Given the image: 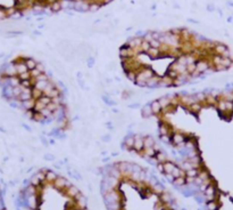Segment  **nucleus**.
<instances>
[{"label":"nucleus","instance_id":"obj_3","mask_svg":"<svg viewBox=\"0 0 233 210\" xmlns=\"http://www.w3.org/2000/svg\"><path fill=\"white\" fill-rule=\"evenodd\" d=\"M212 67V63L210 61H207L205 58H200L198 59L196 63V71L199 72L200 74H204L206 71H208Z\"/></svg>","mask_w":233,"mask_h":210},{"label":"nucleus","instance_id":"obj_12","mask_svg":"<svg viewBox=\"0 0 233 210\" xmlns=\"http://www.w3.org/2000/svg\"><path fill=\"white\" fill-rule=\"evenodd\" d=\"M175 166H176V163L174 162V161H171V160H167V161H165V162L163 163V168H164V174H172L173 169L175 168ZM164 174H163V175H164Z\"/></svg>","mask_w":233,"mask_h":210},{"label":"nucleus","instance_id":"obj_18","mask_svg":"<svg viewBox=\"0 0 233 210\" xmlns=\"http://www.w3.org/2000/svg\"><path fill=\"white\" fill-rule=\"evenodd\" d=\"M143 143H144V149H151V147H154V145L156 144V141H155V138H154L152 136L147 135V136H144V138H143Z\"/></svg>","mask_w":233,"mask_h":210},{"label":"nucleus","instance_id":"obj_7","mask_svg":"<svg viewBox=\"0 0 233 210\" xmlns=\"http://www.w3.org/2000/svg\"><path fill=\"white\" fill-rule=\"evenodd\" d=\"M173 86V79H171L168 76L164 74L160 78V81L158 84V88H168Z\"/></svg>","mask_w":233,"mask_h":210},{"label":"nucleus","instance_id":"obj_22","mask_svg":"<svg viewBox=\"0 0 233 210\" xmlns=\"http://www.w3.org/2000/svg\"><path fill=\"white\" fill-rule=\"evenodd\" d=\"M25 63H26V66H28V70H34L39 62L32 57H25Z\"/></svg>","mask_w":233,"mask_h":210},{"label":"nucleus","instance_id":"obj_24","mask_svg":"<svg viewBox=\"0 0 233 210\" xmlns=\"http://www.w3.org/2000/svg\"><path fill=\"white\" fill-rule=\"evenodd\" d=\"M199 172H200V169H190L186 171V176L189 178H196L199 176Z\"/></svg>","mask_w":233,"mask_h":210},{"label":"nucleus","instance_id":"obj_9","mask_svg":"<svg viewBox=\"0 0 233 210\" xmlns=\"http://www.w3.org/2000/svg\"><path fill=\"white\" fill-rule=\"evenodd\" d=\"M160 78L161 76H158L157 73L152 78H150L149 80L147 81V88H151V89H155V88H158V84L160 81Z\"/></svg>","mask_w":233,"mask_h":210},{"label":"nucleus","instance_id":"obj_17","mask_svg":"<svg viewBox=\"0 0 233 210\" xmlns=\"http://www.w3.org/2000/svg\"><path fill=\"white\" fill-rule=\"evenodd\" d=\"M155 159H156V161L158 163H164L165 161H167L168 158H167V153L165 152L164 150H161V151H159V152L156 153V155H155Z\"/></svg>","mask_w":233,"mask_h":210},{"label":"nucleus","instance_id":"obj_14","mask_svg":"<svg viewBox=\"0 0 233 210\" xmlns=\"http://www.w3.org/2000/svg\"><path fill=\"white\" fill-rule=\"evenodd\" d=\"M141 114L143 118H146V119H148V118H151L154 113H152V110H151V105L150 104H146L142 106V109H141Z\"/></svg>","mask_w":233,"mask_h":210},{"label":"nucleus","instance_id":"obj_10","mask_svg":"<svg viewBox=\"0 0 233 210\" xmlns=\"http://www.w3.org/2000/svg\"><path fill=\"white\" fill-rule=\"evenodd\" d=\"M146 55H147L150 59H157V58H159L161 56V51H160V49L150 47L149 50L146 53Z\"/></svg>","mask_w":233,"mask_h":210},{"label":"nucleus","instance_id":"obj_42","mask_svg":"<svg viewBox=\"0 0 233 210\" xmlns=\"http://www.w3.org/2000/svg\"><path fill=\"white\" fill-rule=\"evenodd\" d=\"M139 106H140V103H133V104L129 105V107H130V109H138Z\"/></svg>","mask_w":233,"mask_h":210},{"label":"nucleus","instance_id":"obj_26","mask_svg":"<svg viewBox=\"0 0 233 210\" xmlns=\"http://www.w3.org/2000/svg\"><path fill=\"white\" fill-rule=\"evenodd\" d=\"M62 8H63V7H62V4H60V1H59V0H56L55 2H52V4L50 5V9L52 10V11H55V13L59 11Z\"/></svg>","mask_w":233,"mask_h":210},{"label":"nucleus","instance_id":"obj_38","mask_svg":"<svg viewBox=\"0 0 233 210\" xmlns=\"http://www.w3.org/2000/svg\"><path fill=\"white\" fill-rule=\"evenodd\" d=\"M99 8H100L99 4H90V10L91 11H96V10H98Z\"/></svg>","mask_w":233,"mask_h":210},{"label":"nucleus","instance_id":"obj_28","mask_svg":"<svg viewBox=\"0 0 233 210\" xmlns=\"http://www.w3.org/2000/svg\"><path fill=\"white\" fill-rule=\"evenodd\" d=\"M159 138L165 145H172V139L169 135H159Z\"/></svg>","mask_w":233,"mask_h":210},{"label":"nucleus","instance_id":"obj_2","mask_svg":"<svg viewBox=\"0 0 233 210\" xmlns=\"http://www.w3.org/2000/svg\"><path fill=\"white\" fill-rule=\"evenodd\" d=\"M142 41H143V38H141V37H133V38L129 39L127 41H126V46L127 47H130L131 49H133V50H135L138 54H141V50H140V47H141V44H142Z\"/></svg>","mask_w":233,"mask_h":210},{"label":"nucleus","instance_id":"obj_4","mask_svg":"<svg viewBox=\"0 0 233 210\" xmlns=\"http://www.w3.org/2000/svg\"><path fill=\"white\" fill-rule=\"evenodd\" d=\"M143 136L141 135H134V146L133 150L137 153H142V151L144 150V143H143Z\"/></svg>","mask_w":233,"mask_h":210},{"label":"nucleus","instance_id":"obj_30","mask_svg":"<svg viewBox=\"0 0 233 210\" xmlns=\"http://www.w3.org/2000/svg\"><path fill=\"white\" fill-rule=\"evenodd\" d=\"M150 46L152 48H157V49H160L161 46H163V44L159 41V40H156V39H152L151 41H150Z\"/></svg>","mask_w":233,"mask_h":210},{"label":"nucleus","instance_id":"obj_5","mask_svg":"<svg viewBox=\"0 0 233 210\" xmlns=\"http://www.w3.org/2000/svg\"><path fill=\"white\" fill-rule=\"evenodd\" d=\"M169 70H174L175 72H177L178 74H186L188 73V70H186V65H183V64H180L178 62L176 61H174L169 67H168Z\"/></svg>","mask_w":233,"mask_h":210},{"label":"nucleus","instance_id":"obj_8","mask_svg":"<svg viewBox=\"0 0 233 210\" xmlns=\"http://www.w3.org/2000/svg\"><path fill=\"white\" fill-rule=\"evenodd\" d=\"M184 147H186L188 151H190V150H198L197 139L195 137H188L186 141V144H184Z\"/></svg>","mask_w":233,"mask_h":210},{"label":"nucleus","instance_id":"obj_20","mask_svg":"<svg viewBox=\"0 0 233 210\" xmlns=\"http://www.w3.org/2000/svg\"><path fill=\"white\" fill-rule=\"evenodd\" d=\"M189 111L192 113V114H198L200 111H201V109H203V104L201 103H193V104H191L189 107Z\"/></svg>","mask_w":233,"mask_h":210},{"label":"nucleus","instance_id":"obj_45","mask_svg":"<svg viewBox=\"0 0 233 210\" xmlns=\"http://www.w3.org/2000/svg\"><path fill=\"white\" fill-rule=\"evenodd\" d=\"M107 128H109V129H113V128H114L112 122H107Z\"/></svg>","mask_w":233,"mask_h":210},{"label":"nucleus","instance_id":"obj_37","mask_svg":"<svg viewBox=\"0 0 233 210\" xmlns=\"http://www.w3.org/2000/svg\"><path fill=\"white\" fill-rule=\"evenodd\" d=\"M45 159L47 161H54L55 160V155L51 154V153H47V154H45Z\"/></svg>","mask_w":233,"mask_h":210},{"label":"nucleus","instance_id":"obj_32","mask_svg":"<svg viewBox=\"0 0 233 210\" xmlns=\"http://www.w3.org/2000/svg\"><path fill=\"white\" fill-rule=\"evenodd\" d=\"M166 76H168L171 79H173V80H174V79H176L177 76H178V73L175 72L174 70H169V69H168L167 71H166Z\"/></svg>","mask_w":233,"mask_h":210},{"label":"nucleus","instance_id":"obj_35","mask_svg":"<svg viewBox=\"0 0 233 210\" xmlns=\"http://www.w3.org/2000/svg\"><path fill=\"white\" fill-rule=\"evenodd\" d=\"M40 113H41V114L43 115V116H45L46 119H48V118H49L50 115L52 114V113H51V112H50V111H49V110H48L47 107H46V109H43V110H42V111H41Z\"/></svg>","mask_w":233,"mask_h":210},{"label":"nucleus","instance_id":"obj_11","mask_svg":"<svg viewBox=\"0 0 233 210\" xmlns=\"http://www.w3.org/2000/svg\"><path fill=\"white\" fill-rule=\"evenodd\" d=\"M134 135L135 134L130 133V135L125 136V138H124V145H125V147L127 150H133V146H134Z\"/></svg>","mask_w":233,"mask_h":210},{"label":"nucleus","instance_id":"obj_41","mask_svg":"<svg viewBox=\"0 0 233 210\" xmlns=\"http://www.w3.org/2000/svg\"><path fill=\"white\" fill-rule=\"evenodd\" d=\"M154 150H155L156 152H159V151H161L163 149L160 147V145H159L158 143H156V144H155V145H154Z\"/></svg>","mask_w":233,"mask_h":210},{"label":"nucleus","instance_id":"obj_25","mask_svg":"<svg viewBox=\"0 0 233 210\" xmlns=\"http://www.w3.org/2000/svg\"><path fill=\"white\" fill-rule=\"evenodd\" d=\"M45 95L43 94V91H41V90H39V89H37V88H32V98L33 99H35V101H38L40 97H42V96Z\"/></svg>","mask_w":233,"mask_h":210},{"label":"nucleus","instance_id":"obj_33","mask_svg":"<svg viewBox=\"0 0 233 210\" xmlns=\"http://www.w3.org/2000/svg\"><path fill=\"white\" fill-rule=\"evenodd\" d=\"M69 147H71L72 152L74 153V154H76V153H77V144H76V142H74V141H71Z\"/></svg>","mask_w":233,"mask_h":210},{"label":"nucleus","instance_id":"obj_43","mask_svg":"<svg viewBox=\"0 0 233 210\" xmlns=\"http://www.w3.org/2000/svg\"><path fill=\"white\" fill-rule=\"evenodd\" d=\"M49 143L51 144V145H54V144L56 143V139H55V138H50V139H49Z\"/></svg>","mask_w":233,"mask_h":210},{"label":"nucleus","instance_id":"obj_40","mask_svg":"<svg viewBox=\"0 0 233 210\" xmlns=\"http://www.w3.org/2000/svg\"><path fill=\"white\" fill-rule=\"evenodd\" d=\"M0 210H5L4 201H2V198H1V189H0Z\"/></svg>","mask_w":233,"mask_h":210},{"label":"nucleus","instance_id":"obj_1","mask_svg":"<svg viewBox=\"0 0 233 210\" xmlns=\"http://www.w3.org/2000/svg\"><path fill=\"white\" fill-rule=\"evenodd\" d=\"M188 138V136H186L184 134L182 133H172L171 135V139H172V145H174L175 147H183L184 144H186V141Z\"/></svg>","mask_w":233,"mask_h":210},{"label":"nucleus","instance_id":"obj_36","mask_svg":"<svg viewBox=\"0 0 233 210\" xmlns=\"http://www.w3.org/2000/svg\"><path fill=\"white\" fill-rule=\"evenodd\" d=\"M37 69L39 70V71H41L42 73H45V72H47L46 71V66H45V64L42 63V62H39L37 65Z\"/></svg>","mask_w":233,"mask_h":210},{"label":"nucleus","instance_id":"obj_23","mask_svg":"<svg viewBox=\"0 0 233 210\" xmlns=\"http://www.w3.org/2000/svg\"><path fill=\"white\" fill-rule=\"evenodd\" d=\"M48 84H49V80H48V81H37V80H35L34 88H37V89L41 90V91H45V89L47 88Z\"/></svg>","mask_w":233,"mask_h":210},{"label":"nucleus","instance_id":"obj_21","mask_svg":"<svg viewBox=\"0 0 233 210\" xmlns=\"http://www.w3.org/2000/svg\"><path fill=\"white\" fill-rule=\"evenodd\" d=\"M57 177H58V175H57L56 172L54 171V170H50V169H47L46 171V181L48 183H52V181L56 179Z\"/></svg>","mask_w":233,"mask_h":210},{"label":"nucleus","instance_id":"obj_19","mask_svg":"<svg viewBox=\"0 0 233 210\" xmlns=\"http://www.w3.org/2000/svg\"><path fill=\"white\" fill-rule=\"evenodd\" d=\"M159 135H169L171 136V130H172V127L171 126H167L166 124H159Z\"/></svg>","mask_w":233,"mask_h":210},{"label":"nucleus","instance_id":"obj_39","mask_svg":"<svg viewBox=\"0 0 233 210\" xmlns=\"http://www.w3.org/2000/svg\"><path fill=\"white\" fill-rule=\"evenodd\" d=\"M101 139H103V143H109L110 142V139H112V137H110V135H105V136H103L101 137Z\"/></svg>","mask_w":233,"mask_h":210},{"label":"nucleus","instance_id":"obj_46","mask_svg":"<svg viewBox=\"0 0 233 210\" xmlns=\"http://www.w3.org/2000/svg\"><path fill=\"white\" fill-rule=\"evenodd\" d=\"M106 84H112V80H110V78H106Z\"/></svg>","mask_w":233,"mask_h":210},{"label":"nucleus","instance_id":"obj_47","mask_svg":"<svg viewBox=\"0 0 233 210\" xmlns=\"http://www.w3.org/2000/svg\"><path fill=\"white\" fill-rule=\"evenodd\" d=\"M115 79H116V81H118V82H120V81H121V78H118V76H116V78H115Z\"/></svg>","mask_w":233,"mask_h":210},{"label":"nucleus","instance_id":"obj_31","mask_svg":"<svg viewBox=\"0 0 233 210\" xmlns=\"http://www.w3.org/2000/svg\"><path fill=\"white\" fill-rule=\"evenodd\" d=\"M58 107H59V105L55 104L54 102H51L50 104L47 105V109H48V110H49V111H50L51 113H55L57 110H58Z\"/></svg>","mask_w":233,"mask_h":210},{"label":"nucleus","instance_id":"obj_29","mask_svg":"<svg viewBox=\"0 0 233 210\" xmlns=\"http://www.w3.org/2000/svg\"><path fill=\"white\" fill-rule=\"evenodd\" d=\"M137 72L135 71H127V72H125V76H126V78L130 80V81H135V79H137Z\"/></svg>","mask_w":233,"mask_h":210},{"label":"nucleus","instance_id":"obj_27","mask_svg":"<svg viewBox=\"0 0 233 210\" xmlns=\"http://www.w3.org/2000/svg\"><path fill=\"white\" fill-rule=\"evenodd\" d=\"M150 47H151V46H150L149 41H146V40H143V41H142V44H141L140 50H141V53H144V54H146V53H147V51H148V50L150 49Z\"/></svg>","mask_w":233,"mask_h":210},{"label":"nucleus","instance_id":"obj_13","mask_svg":"<svg viewBox=\"0 0 233 210\" xmlns=\"http://www.w3.org/2000/svg\"><path fill=\"white\" fill-rule=\"evenodd\" d=\"M173 177H174V179H176V178H180V177H186V170H183L180 166H175V168L173 169V171L171 174Z\"/></svg>","mask_w":233,"mask_h":210},{"label":"nucleus","instance_id":"obj_15","mask_svg":"<svg viewBox=\"0 0 233 210\" xmlns=\"http://www.w3.org/2000/svg\"><path fill=\"white\" fill-rule=\"evenodd\" d=\"M150 105H151V110H152V113H154V115H159L160 113H161V106H160V104H159L158 99H154L151 103H150Z\"/></svg>","mask_w":233,"mask_h":210},{"label":"nucleus","instance_id":"obj_16","mask_svg":"<svg viewBox=\"0 0 233 210\" xmlns=\"http://www.w3.org/2000/svg\"><path fill=\"white\" fill-rule=\"evenodd\" d=\"M158 102L161 106V109H166L168 106H171L172 99H171V96H160L158 98Z\"/></svg>","mask_w":233,"mask_h":210},{"label":"nucleus","instance_id":"obj_34","mask_svg":"<svg viewBox=\"0 0 233 210\" xmlns=\"http://www.w3.org/2000/svg\"><path fill=\"white\" fill-rule=\"evenodd\" d=\"M86 65H88V67H90V69H92L93 65H94V58L93 57H88L86 58Z\"/></svg>","mask_w":233,"mask_h":210},{"label":"nucleus","instance_id":"obj_6","mask_svg":"<svg viewBox=\"0 0 233 210\" xmlns=\"http://www.w3.org/2000/svg\"><path fill=\"white\" fill-rule=\"evenodd\" d=\"M74 9L77 11H88V10H90V4L86 1H83V0L75 1Z\"/></svg>","mask_w":233,"mask_h":210},{"label":"nucleus","instance_id":"obj_44","mask_svg":"<svg viewBox=\"0 0 233 210\" xmlns=\"http://www.w3.org/2000/svg\"><path fill=\"white\" fill-rule=\"evenodd\" d=\"M41 141H42V143H43V145H48V141H47L46 138H43V137H42V138H41Z\"/></svg>","mask_w":233,"mask_h":210}]
</instances>
